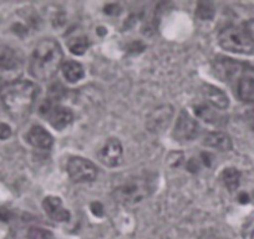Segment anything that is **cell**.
I'll list each match as a JSON object with an SVG mask.
<instances>
[{"mask_svg": "<svg viewBox=\"0 0 254 239\" xmlns=\"http://www.w3.org/2000/svg\"><path fill=\"white\" fill-rule=\"evenodd\" d=\"M63 50L54 39H43L31 55V75L41 81L50 80L63 66Z\"/></svg>", "mask_w": 254, "mask_h": 239, "instance_id": "obj_1", "label": "cell"}, {"mask_svg": "<svg viewBox=\"0 0 254 239\" xmlns=\"http://www.w3.org/2000/svg\"><path fill=\"white\" fill-rule=\"evenodd\" d=\"M28 239H55V237L48 229L33 227V228L29 229Z\"/></svg>", "mask_w": 254, "mask_h": 239, "instance_id": "obj_20", "label": "cell"}, {"mask_svg": "<svg viewBox=\"0 0 254 239\" xmlns=\"http://www.w3.org/2000/svg\"><path fill=\"white\" fill-rule=\"evenodd\" d=\"M61 71H63L64 77L69 82H76L84 77L85 72L81 65L76 61H66L64 62L61 66Z\"/></svg>", "mask_w": 254, "mask_h": 239, "instance_id": "obj_17", "label": "cell"}, {"mask_svg": "<svg viewBox=\"0 0 254 239\" xmlns=\"http://www.w3.org/2000/svg\"><path fill=\"white\" fill-rule=\"evenodd\" d=\"M196 14L198 18L203 19V20H208V19L213 18L214 10L209 4H199L198 8H197Z\"/></svg>", "mask_w": 254, "mask_h": 239, "instance_id": "obj_22", "label": "cell"}, {"mask_svg": "<svg viewBox=\"0 0 254 239\" xmlns=\"http://www.w3.org/2000/svg\"><path fill=\"white\" fill-rule=\"evenodd\" d=\"M197 133H198V123L187 112H181L173 131V137L180 142H187L193 140Z\"/></svg>", "mask_w": 254, "mask_h": 239, "instance_id": "obj_6", "label": "cell"}, {"mask_svg": "<svg viewBox=\"0 0 254 239\" xmlns=\"http://www.w3.org/2000/svg\"><path fill=\"white\" fill-rule=\"evenodd\" d=\"M246 120H247V122H248L249 127H251L252 130L254 131V109L251 110V111L247 112Z\"/></svg>", "mask_w": 254, "mask_h": 239, "instance_id": "obj_24", "label": "cell"}, {"mask_svg": "<svg viewBox=\"0 0 254 239\" xmlns=\"http://www.w3.org/2000/svg\"><path fill=\"white\" fill-rule=\"evenodd\" d=\"M38 89L30 81H13L3 86L0 96L6 111L14 119H24L30 112Z\"/></svg>", "mask_w": 254, "mask_h": 239, "instance_id": "obj_2", "label": "cell"}, {"mask_svg": "<svg viewBox=\"0 0 254 239\" xmlns=\"http://www.w3.org/2000/svg\"><path fill=\"white\" fill-rule=\"evenodd\" d=\"M239 202H241V203H248V202H249L248 194L242 193L241 196H239Z\"/></svg>", "mask_w": 254, "mask_h": 239, "instance_id": "obj_25", "label": "cell"}, {"mask_svg": "<svg viewBox=\"0 0 254 239\" xmlns=\"http://www.w3.org/2000/svg\"><path fill=\"white\" fill-rule=\"evenodd\" d=\"M173 117V109L170 105H163V106L157 107L147 119L148 130L153 133H160L165 131L166 127H168L171 120Z\"/></svg>", "mask_w": 254, "mask_h": 239, "instance_id": "obj_7", "label": "cell"}, {"mask_svg": "<svg viewBox=\"0 0 254 239\" xmlns=\"http://www.w3.org/2000/svg\"><path fill=\"white\" fill-rule=\"evenodd\" d=\"M122 145L117 138H110L106 141L101 150L97 153L100 162L104 163L105 166L109 167H115V166L120 165L122 160Z\"/></svg>", "mask_w": 254, "mask_h": 239, "instance_id": "obj_8", "label": "cell"}, {"mask_svg": "<svg viewBox=\"0 0 254 239\" xmlns=\"http://www.w3.org/2000/svg\"><path fill=\"white\" fill-rule=\"evenodd\" d=\"M148 194V183L143 179H133L115 189L114 196L116 201L125 204L136 203Z\"/></svg>", "mask_w": 254, "mask_h": 239, "instance_id": "obj_5", "label": "cell"}, {"mask_svg": "<svg viewBox=\"0 0 254 239\" xmlns=\"http://www.w3.org/2000/svg\"><path fill=\"white\" fill-rule=\"evenodd\" d=\"M20 65V59L14 49L6 45H0V70L10 71Z\"/></svg>", "mask_w": 254, "mask_h": 239, "instance_id": "obj_14", "label": "cell"}, {"mask_svg": "<svg viewBox=\"0 0 254 239\" xmlns=\"http://www.w3.org/2000/svg\"><path fill=\"white\" fill-rule=\"evenodd\" d=\"M43 207L46 214L55 222H66L69 221L70 213L67 209L64 208L63 202L59 197L49 196L44 199Z\"/></svg>", "mask_w": 254, "mask_h": 239, "instance_id": "obj_11", "label": "cell"}, {"mask_svg": "<svg viewBox=\"0 0 254 239\" xmlns=\"http://www.w3.org/2000/svg\"><path fill=\"white\" fill-rule=\"evenodd\" d=\"M238 96L247 104H254V77L244 75L238 81Z\"/></svg>", "mask_w": 254, "mask_h": 239, "instance_id": "obj_16", "label": "cell"}, {"mask_svg": "<svg viewBox=\"0 0 254 239\" xmlns=\"http://www.w3.org/2000/svg\"><path fill=\"white\" fill-rule=\"evenodd\" d=\"M89 39L86 36H77V38L71 39L69 41V44H67L70 51L72 54H75V55H82V54H85V51L89 49Z\"/></svg>", "mask_w": 254, "mask_h": 239, "instance_id": "obj_19", "label": "cell"}, {"mask_svg": "<svg viewBox=\"0 0 254 239\" xmlns=\"http://www.w3.org/2000/svg\"><path fill=\"white\" fill-rule=\"evenodd\" d=\"M26 141L31 146L41 150H49L53 146V136L41 126H33L26 135Z\"/></svg>", "mask_w": 254, "mask_h": 239, "instance_id": "obj_12", "label": "cell"}, {"mask_svg": "<svg viewBox=\"0 0 254 239\" xmlns=\"http://www.w3.org/2000/svg\"><path fill=\"white\" fill-rule=\"evenodd\" d=\"M45 114L50 125L56 130H64L74 120V114L71 112V110L67 107L59 106V105L58 106H48Z\"/></svg>", "mask_w": 254, "mask_h": 239, "instance_id": "obj_10", "label": "cell"}, {"mask_svg": "<svg viewBox=\"0 0 254 239\" xmlns=\"http://www.w3.org/2000/svg\"><path fill=\"white\" fill-rule=\"evenodd\" d=\"M202 92H203L204 99H206L212 106L216 107V109L224 110L228 107V96L226 95V92H223L221 89H218V87L213 86V85H204L203 89H202Z\"/></svg>", "mask_w": 254, "mask_h": 239, "instance_id": "obj_13", "label": "cell"}, {"mask_svg": "<svg viewBox=\"0 0 254 239\" xmlns=\"http://www.w3.org/2000/svg\"><path fill=\"white\" fill-rule=\"evenodd\" d=\"M213 69L222 81H231L243 72V64L234 61L233 59L219 58L216 59Z\"/></svg>", "mask_w": 254, "mask_h": 239, "instance_id": "obj_9", "label": "cell"}, {"mask_svg": "<svg viewBox=\"0 0 254 239\" xmlns=\"http://www.w3.org/2000/svg\"><path fill=\"white\" fill-rule=\"evenodd\" d=\"M196 115L198 117H201V119H203L204 121H207V122L216 123V121H214V119H216V114H214L208 106L196 107Z\"/></svg>", "mask_w": 254, "mask_h": 239, "instance_id": "obj_21", "label": "cell"}, {"mask_svg": "<svg viewBox=\"0 0 254 239\" xmlns=\"http://www.w3.org/2000/svg\"><path fill=\"white\" fill-rule=\"evenodd\" d=\"M67 175L75 183L92 182L96 178L97 168L91 161L82 157H72L67 162Z\"/></svg>", "mask_w": 254, "mask_h": 239, "instance_id": "obj_4", "label": "cell"}, {"mask_svg": "<svg viewBox=\"0 0 254 239\" xmlns=\"http://www.w3.org/2000/svg\"><path fill=\"white\" fill-rule=\"evenodd\" d=\"M222 181L229 191H236L241 184V172L237 168H226L222 172Z\"/></svg>", "mask_w": 254, "mask_h": 239, "instance_id": "obj_18", "label": "cell"}, {"mask_svg": "<svg viewBox=\"0 0 254 239\" xmlns=\"http://www.w3.org/2000/svg\"><path fill=\"white\" fill-rule=\"evenodd\" d=\"M218 43L224 50L236 54L254 53V38L246 28L238 25L226 26L218 35Z\"/></svg>", "mask_w": 254, "mask_h": 239, "instance_id": "obj_3", "label": "cell"}, {"mask_svg": "<svg viewBox=\"0 0 254 239\" xmlns=\"http://www.w3.org/2000/svg\"><path fill=\"white\" fill-rule=\"evenodd\" d=\"M252 198L254 199V191H253V193H252Z\"/></svg>", "mask_w": 254, "mask_h": 239, "instance_id": "obj_26", "label": "cell"}, {"mask_svg": "<svg viewBox=\"0 0 254 239\" xmlns=\"http://www.w3.org/2000/svg\"><path fill=\"white\" fill-rule=\"evenodd\" d=\"M11 136V130L6 123H0V140H6Z\"/></svg>", "mask_w": 254, "mask_h": 239, "instance_id": "obj_23", "label": "cell"}, {"mask_svg": "<svg viewBox=\"0 0 254 239\" xmlns=\"http://www.w3.org/2000/svg\"><path fill=\"white\" fill-rule=\"evenodd\" d=\"M204 145L208 147L216 148L218 151H227L232 150V140L227 133L224 132H211L204 137Z\"/></svg>", "mask_w": 254, "mask_h": 239, "instance_id": "obj_15", "label": "cell"}]
</instances>
